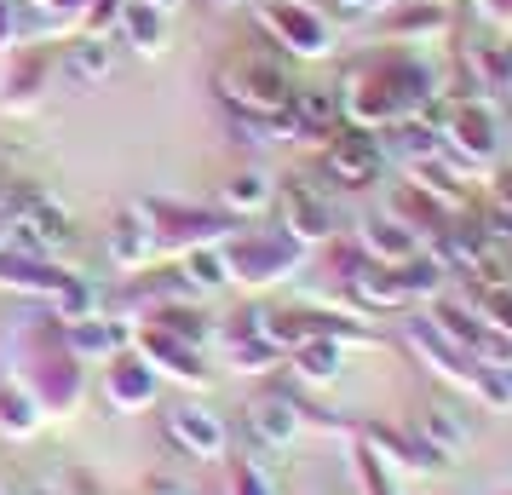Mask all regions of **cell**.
Masks as SVG:
<instances>
[{
  "label": "cell",
  "mask_w": 512,
  "mask_h": 495,
  "mask_svg": "<svg viewBox=\"0 0 512 495\" xmlns=\"http://www.w3.org/2000/svg\"><path fill=\"white\" fill-rule=\"evenodd\" d=\"M380 167H386V150L363 133V127H346V133H328V179H340V185H374L380 179Z\"/></svg>",
  "instance_id": "4"
},
{
  "label": "cell",
  "mask_w": 512,
  "mask_h": 495,
  "mask_svg": "<svg viewBox=\"0 0 512 495\" xmlns=\"http://www.w3.org/2000/svg\"><path fill=\"white\" fill-rule=\"evenodd\" d=\"M225 93H231L242 110H254L259 121H271L277 110H288L294 81H288V70H282V64L254 58V64H236V70H225Z\"/></svg>",
  "instance_id": "1"
},
{
  "label": "cell",
  "mask_w": 512,
  "mask_h": 495,
  "mask_svg": "<svg viewBox=\"0 0 512 495\" xmlns=\"http://www.w3.org/2000/svg\"><path fill=\"white\" fill-rule=\"evenodd\" d=\"M213 6H236V0H213Z\"/></svg>",
  "instance_id": "28"
},
{
  "label": "cell",
  "mask_w": 512,
  "mask_h": 495,
  "mask_svg": "<svg viewBox=\"0 0 512 495\" xmlns=\"http://www.w3.org/2000/svg\"><path fill=\"white\" fill-rule=\"evenodd\" d=\"M495 213H512V167H495Z\"/></svg>",
  "instance_id": "26"
},
{
  "label": "cell",
  "mask_w": 512,
  "mask_h": 495,
  "mask_svg": "<svg viewBox=\"0 0 512 495\" xmlns=\"http://www.w3.org/2000/svg\"><path fill=\"white\" fill-rule=\"evenodd\" d=\"M167 438H173V449H185L196 461H219L225 455V421L213 409H202V403H179L167 415Z\"/></svg>",
  "instance_id": "5"
},
{
  "label": "cell",
  "mask_w": 512,
  "mask_h": 495,
  "mask_svg": "<svg viewBox=\"0 0 512 495\" xmlns=\"http://www.w3.org/2000/svg\"><path fill=\"white\" fill-rule=\"evenodd\" d=\"M282 208H288V236L294 242H328L334 236V213H328V202L311 185H288Z\"/></svg>",
  "instance_id": "10"
},
{
  "label": "cell",
  "mask_w": 512,
  "mask_h": 495,
  "mask_svg": "<svg viewBox=\"0 0 512 495\" xmlns=\"http://www.w3.org/2000/svg\"><path fill=\"white\" fill-rule=\"evenodd\" d=\"M294 369H300L305 380H334L340 375V340H300L294 346Z\"/></svg>",
  "instance_id": "16"
},
{
  "label": "cell",
  "mask_w": 512,
  "mask_h": 495,
  "mask_svg": "<svg viewBox=\"0 0 512 495\" xmlns=\"http://www.w3.org/2000/svg\"><path fill=\"white\" fill-rule=\"evenodd\" d=\"M110 254H116L121 265H139L144 254H150V236H144V225L133 219V213L116 225V236H110Z\"/></svg>",
  "instance_id": "18"
},
{
  "label": "cell",
  "mask_w": 512,
  "mask_h": 495,
  "mask_svg": "<svg viewBox=\"0 0 512 495\" xmlns=\"http://www.w3.org/2000/svg\"><path fill=\"white\" fill-rule=\"evenodd\" d=\"M150 363L173 369V375L190 380V386H202V380H208V369H202L196 346H190V340H179V334H150Z\"/></svg>",
  "instance_id": "14"
},
{
  "label": "cell",
  "mask_w": 512,
  "mask_h": 495,
  "mask_svg": "<svg viewBox=\"0 0 512 495\" xmlns=\"http://www.w3.org/2000/svg\"><path fill=\"white\" fill-rule=\"evenodd\" d=\"M507 87H512V75H507Z\"/></svg>",
  "instance_id": "30"
},
{
  "label": "cell",
  "mask_w": 512,
  "mask_h": 495,
  "mask_svg": "<svg viewBox=\"0 0 512 495\" xmlns=\"http://www.w3.org/2000/svg\"><path fill=\"white\" fill-rule=\"evenodd\" d=\"M12 219H18V236H24L29 248H64L75 236V219L58 208V202H35V196H29Z\"/></svg>",
  "instance_id": "11"
},
{
  "label": "cell",
  "mask_w": 512,
  "mask_h": 495,
  "mask_svg": "<svg viewBox=\"0 0 512 495\" xmlns=\"http://www.w3.org/2000/svg\"><path fill=\"white\" fill-rule=\"evenodd\" d=\"M41 426V403L29 398L24 386H0V432H12V438H29Z\"/></svg>",
  "instance_id": "15"
},
{
  "label": "cell",
  "mask_w": 512,
  "mask_h": 495,
  "mask_svg": "<svg viewBox=\"0 0 512 495\" xmlns=\"http://www.w3.org/2000/svg\"><path fill=\"white\" fill-rule=\"evenodd\" d=\"M351 294H357V300H369V311H397V306H409L397 265H369V271H357V277H351Z\"/></svg>",
  "instance_id": "13"
},
{
  "label": "cell",
  "mask_w": 512,
  "mask_h": 495,
  "mask_svg": "<svg viewBox=\"0 0 512 495\" xmlns=\"http://www.w3.org/2000/svg\"><path fill=\"white\" fill-rule=\"evenodd\" d=\"M478 317H484V329H495V334L512 340V283L507 288H484V294H478Z\"/></svg>",
  "instance_id": "19"
},
{
  "label": "cell",
  "mask_w": 512,
  "mask_h": 495,
  "mask_svg": "<svg viewBox=\"0 0 512 495\" xmlns=\"http://www.w3.org/2000/svg\"><path fill=\"white\" fill-rule=\"evenodd\" d=\"M265 24H271V35H277L282 47H294L300 58H323L334 47V29L311 6H300V0H271L265 6Z\"/></svg>",
  "instance_id": "3"
},
{
  "label": "cell",
  "mask_w": 512,
  "mask_h": 495,
  "mask_svg": "<svg viewBox=\"0 0 512 495\" xmlns=\"http://www.w3.org/2000/svg\"><path fill=\"white\" fill-rule=\"evenodd\" d=\"M116 340H121V334L110 329V323H81V317H75V329H70V346H75V352H93V357L116 352Z\"/></svg>",
  "instance_id": "22"
},
{
  "label": "cell",
  "mask_w": 512,
  "mask_h": 495,
  "mask_svg": "<svg viewBox=\"0 0 512 495\" xmlns=\"http://www.w3.org/2000/svg\"><path fill=\"white\" fill-rule=\"evenodd\" d=\"M415 438L432 449L438 461H449V455H461V449H466V421H461V415H455V409H449L443 398H432L426 409H420Z\"/></svg>",
  "instance_id": "12"
},
{
  "label": "cell",
  "mask_w": 512,
  "mask_h": 495,
  "mask_svg": "<svg viewBox=\"0 0 512 495\" xmlns=\"http://www.w3.org/2000/svg\"><path fill=\"white\" fill-rule=\"evenodd\" d=\"M357 472H363V484H369L363 495H403V490H397V478L386 472V455H374L369 444L357 449Z\"/></svg>",
  "instance_id": "21"
},
{
  "label": "cell",
  "mask_w": 512,
  "mask_h": 495,
  "mask_svg": "<svg viewBox=\"0 0 512 495\" xmlns=\"http://www.w3.org/2000/svg\"><path fill=\"white\" fill-rule=\"evenodd\" d=\"M225 495H277V484H271V472L254 467V461H236L231 467V490Z\"/></svg>",
  "instance_id": "24"
},
{
  "label": "cell",
  "mask_w": 512,
  "mask_h": 495,
  "mask_svg": "<svg viewBox=\"0 0 512 495\" xmlns=\"http://www.w3.org/2000/svg\"><path fill=\"white\" fill-rule=\"evenodd\" d=\"M363 248L374 265H403L409 254H420V231L397 213H369L363 219Z\"/></svg>",
  "instance_id": "7"
},
{
  "label": "cell",
  "mask_w": 512,
  "mask_h": 495,
  "mask_svg": "<svg viewBox=\"0 0 512 495\" xmlns=\"http://www.w3.org/2000/svg\"><path fill=\"white\" fill-rule=\"evenodd\" d=\"M231 265V277H248V283H271V277H288L294 265H300V242L294 236H259V242H242L236 248V260Z\"/></svg>",
  "instance_id": "6"
},
{
  "label": "cell",
  "mask_w": 512,
  "mask_h": 495,
  "mask_svg": "<svg viewBox=\"0 0 512 495\" xmlns=\"http://www.w3.org/2000/svg\"><path fill=\"white\" fill-rule=\"evenodd\" d=\"M104 392H110L116 409H150V403H156V363H150V357H116Z\"/></svg>",
  "instance_id": "9"
},
{
  "label": "cell",
  "mask_w": 512,
  "mask_h": 495,
  "mask_svg": "<svg viewBox=\"0 0 512 495\" xmlns=\"http://www.w3.org/2000/svg\"><path fill=\"white\" fill-rule=\"evenodd\" d=\"M248 432L265 449H288L300 438V403L294 398H254L248 403Z\"/></svg>",
  "instance_id": "8"
},
{
  "label": "cell",
  "mask_w": 512,
  "mask_h": 495,
  "mask_svg": "<svg viewBox=\"0 0 512 495\" xmlns=\"http://www.w3.org/2000/svg\"><path fill=\"white\" fill-rule=\"evenodd\" d=\"M139 495H190V490H185V484H173V478H150Z\"/></svg>",
  "instance_id": "27"
},
{
  "label": "cell",
  "mask_w": 512,
  "mask_h": 495,
  "mask_svg": "<svg viewBox=\"0 0 512 495\" xmlns=\"http://www.w3.org/2000/svg\"><path fill=\"white\" fill-rule=\"evenodd\" d=\"M150 6H173V0H150Z\"/></svg>",
  "instance_id": "29"
},
{
  "label": "cell",
  "mask_w": 512,
  "mask_h": 495,
  "mask_svg": "<svg viewBox=\"0 0 512 495\" xmlns=\"http://www.w3.org/2000/svg\"><path fill=\"white\" fill-rule=\"evenodd\" d=\"M185 283L219 288V283H231V265L219 260V254H208V248H196V254H185Z\"/></svg>",
  "instance_id": "20"
},
{
  "label": "cell",
  "mask_w": 512,
  "mask_h": 495,
  "mask_svg": "<svg viewBox=\"0 0 512 495\" xmlns=\"http://www.w3.org/2000/svg\"><path fill=\"white\" fill-rule=\"evenodd\" d=\"M70 70H75V81H98V75H110V47L81 41V47L70 52Z\"/></svg>",
  "instance_id": "23"
},
{
  "label": "cell",
  "mask_w": 512,
  "mask_h": 495,
  "mask_svg": "<svg viewBox=\"0 0 512 495\" xmlns=\"http://www.w3.org/2000/svg\"><path fill=\"white\" fill-rule=\"evenodd\" d=\"M127 35H133L139 47H162V24H156V12L133 6V12H127Z\"/></svg>",
  "instance_id": "25"
},
{
  "label": "cell",
  "mask_w": 512,
  "mask_h": 495,
  "mask_svg": "<svg viewBox=\"0 0 512 495\" xmlns=\"http://www.w3.org/2000/svg\"><path fill=\"white\" fill-rule=\"evenodd\" d=\"M225 202H231L236 213H259L265 202H271V185H265L259 173H236L231 185H225Z\"/></svg>",
  "instance_id": "17"
},
{
  "label": "cell",
  "mask_w": 512,
  "mask_h": 495,
  "mask_svg": "<svg viewBox=\"0 0 512 495\" xmlns=\"http://www.w3.org/2000/svg\"><path fill=\"white\" fill-rule=\"evenodd\" d=\"M438 133H443L449 162H495V156H501V127H495V116L478 110V104H461Z\"/></svg>",
  "instance_id": "2"
}]
</instances>
